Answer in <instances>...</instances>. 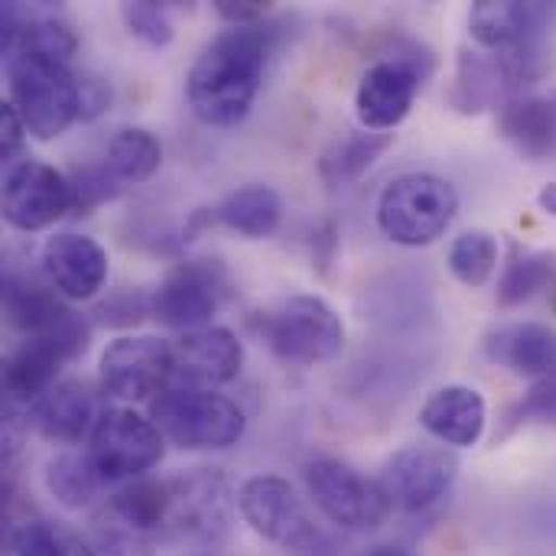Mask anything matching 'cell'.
Returning <instances> with one entry per match:
<instances>
[{
  "label": "cell",
  "mask_w": 556,
  "mask_h": 556,
  "mask_svg": "<svg viewBox=\"0 0 556 556\" xmlns=\"http://www.w3.org/2000/svg\"><path fill=\"white\" fill-rule=\"evenodd\" d=\"M270 36L264 23L228 26L199 52L186 75V101L202 124L235 127L251 114L264 85Z\"/></svg>",
  "instance_id": "obj_1"
},
{
  "label": "cell",
  "mask_w": 556,
  "mask_h": 556,
  "mask_svg": "<svg viewBox=\"0 0 556 556\" xmlns=\"http://www.w3.org/2000/svg\"><path fill=\"white\" fill-rule=\"evenodd\" d=\"M10 104L23 117L29 137L55 140L81 117V85L68 62L42 52L3 55Z\"/></svg>",
  "instance_id": "obj_2"
},
{
  "label": "cell",
  "mask_w": 556,
  "mask_h": 556,
  "mask_svg": "<svg viewBox=\"0 0 556 556\" xmlns=\"http://www.w3.org/2000/svg\"><path fill=\"white\" fill-rule=\"evenodd\" d=\"M169 479H137L108 495L91 518V547L98 556H153L169 544Z\"/></svg>",
  "instance_id": "obj_3"
},
{
  "label": "cell",
  "mask_w": 556,
  "mask_h": 556,
  "mask_svg": "<svg viewBox=\"0 0 556 556\" xmlns=\"http://www.w3.org/2000/svg\"><path fill=\"white\" fill-rule=\"evenodd\" d=\"M150 420L173 446L192 453L231 450L248 430V417L231 397L186 384L166 388L156 401H150Z\"/></svg>",
  "instance_id": "obj_4"
},
{
  "label": "cell",
  "mask_w": 556,
  "mask_h": 556,
  "mask_svg": "<svg viewBox=\"0 0 556 556\" xmlns=\"http://www.w3.org/2000/svg\"><path fill=\"white\" fill-rule=\"evenodd\" d=\"M459 212V192L437 173H404L378 199V228L401 248L440 241Z\"/></svg>",
  "instance_id": "obj_5"
},
{
  "label": "cell",
  "mask_w": 556,
  "mask_h": 556,
  "mask_svg": "<svg viewBox=\"0 0 556 556\" xmlns=\"http://www.w3.org/2000/svg\"><path fill=\"white\" fill-rule=\"evenodd\" d=\"M257 332L280 362L303 368L336 362L345 349L342 316L316 293H293L261 313Z\"/></svg>",
  "instance_id": "obj_6"
},
{
  "label": "cell",
  "mask_w": 556,
  "mask_h": 556,
  "mask_svg": "<svg viewBox=\"0 0 556 556\" xmlns=\"http://www.w3.org/2000/svg\"><path fill=\"white\" fill-rule=\"evenodd\" d=\"M303 485L319 515L342 531H375L394 508L378 479H368L352 463L329 453H316L303 463Z\"/></svg>",
  "instance_id": "obj_7"
},
{
  "label": "cell",
  "mask_w": 556,
  "mask_h": 556,
  "mask_svg": "<svg viewBox=\"0 0 556 556\" xmlns=\"http://www.w3.org/2000/svg\"><path fill=\"white\" fill-rule=\"evenodd\" d=\"M241 521L264 541L293 554H326L329 538L296 489L280 476H251L238 489Z\"/></svg>",
  "instance_id": "obj_8"
},
{
  "label": "cell",
  "mask_w": 556,
  "mask_h": 556,
  "mask_svg": "<svg viewBox=\"0 0 556 556\" xmlns=\"http://www.w3.org/2000/svg\"><path fill=\"white\" fill-rule=\"evenodd\" d=\"M163 446L166 437L150 417L134 407H108L88 437V459L104 485L137 482L160 466Z\"/></svg>",
  "instance_id": "obj_9"
},
{
  "label": "cell",
  "mask_w": 556,
  "mask_h": 556,
  "mask_svg": "<svg viewBox=\"0 0 556 556\" xmlns=\"http://www.w3.org/2000/svg\"><path fill=\"white\" fill-rule=\"evenodd\" d=\"M169 544L215 547L228 541L238 515V489L222 469H192L169 479Z\"/></svg>",
  "instance_id": "obj_10"
},
{
  "label": "cell",
  "mask_w": 556,
  "mask_h": 556,
  "mask_svg": "<svg viewBox=\"0 0 556 556\" xmlns=\"http://www.w3.org/2000/svg\"><path fill=\"white\" fill-rule=\"evenodd\" d=\"M176 378L173 345L160 336H121L98 362V388L117 407L156 401Z\"/></svg>",
  "instance_id": "obj_11"
},
{
  "label": "cell",
  "mask_w": 556,
  "mask_h": 556,
  "mask_svg": "<svg viewBox=\"0 0 556 556\" xmlns=\"http://www.w3.org/2000/svg\"><path fill=\"white\" fill-rule=\"evenodd\" d=\"M228 293H231V277L225 264L208 261V257H192V261L176 264L163 277V283L153 293L150 309L163 326L186 336V332L212 326Z\"/></svg>",
  "instance_id": "obj_12"
},
{
  "label": "cell",
  "mask_w": 556,
  "mask_h": 556,
  "mask_svg": "<svg viewBox=\"0 0 556 556\" xmlns=\"http://www.w3.org/2000/svg\"><path fill=\"white\" fill-rule=\"evenodd\" d=\"M88 345V323L72 313L62 326H55L46 336L26 339L16 345L3 362V394L7 404L33 407L55 381L59 368L72 358H78Z\"/></svg>",
  "instance_id": "obj_13"
},
{
  "label": "cell",
  "mask_w": 556,
  "mask_h": 556,
  "mask_svg": "<svg viewBox=\"0 0 556 556\" xmlns=\"http://www.w3.org/2000/svg\"><path fill=\"white\" fill-rule=\"evenodd\" d=\"M0 212L16 231H46L72 212V182L42 160H16L3 169Z\"/></svg>",
  "instance_id": "obj_14"
},
{
  "label": "cell",
  "mask_w": 556,
  "mask_h": 556,
  "mask_svg": "<svg viewBox=\"0 0 556 556\" xmlns=\"http://www.w3.org/2000/svg\"><path fill=\"white\" fill-rule=\"evenodd\" d=\"M456 479H459V459L446 446H430V443H410L397 450L378 476L391 505L410 515L440 505L453 492Z\"/></svg>",
  "instance_id": "obj_15"
},
{
  "label": "cell",
  "mask_w": 556,
  "mask_h": 556,
  "mask_svg": "<svg viewBox=\"0 0 556 556\" xmlns=\"http://www.w3.org/2000/svg\"><path fill=\"white\" fill-rule=\"evenodd\" d=\"M556 20L547 0H479L469 10V33L485 52H511L544 42Z\"/></svg>",
  "instance_id": "obj_16"
},
{
  "label": "cell",
  "mask_w": 556,
  "mask_h": 556,
  "mask_svg": "<svg viewBox=\"0 0 556 556\" xmlns=\"http://www.w3.org/2000/svg\"><path fill=\"white\" fill-rule=\"evenodd\" d=\"M420 85H424V78L397 59L371 62L355 91V117H358L362 130L391 134L394 127H401L414 108Z\"/></svg>",
  "instance_id": "obj_17"
},
{
  "label": "cell",
  "mask_w": 556,
  "mask_h": 556,
  "mask_svg": "<svg viewBox=\"0 0 556 556\" xmlns=\"http://www.w3.org/2000/svg\"><path fill=\"white\" fill-rule=\"evenodd\" d=\"M42 274L65 300H94L108 283V251L88 235L55 231L42 244Z\"/></svg>",
  "instance_id": "obj_18"
},
{
  "label": "cell",
  "mask_w": 556,
  "mask_h": 556,
  "mask_svg": "<svg viewBox=\"0 0 556 556\" xmlns=\"http://www.w3.org/2000/svg\"><path fill=\"white\" fill-rule=\"evenodd\" d=\"M176 358V381L186 388H222L241 375L244 365V345L241 339L225 326H205L195 332L179 336L173 345Z\"/></svg>",
  "instance_id": "obj_19"
},
{
  "label": "cell",
  "mask_w": 556,
  "mask_h": 556,
  "mask_svg": "<svg viewBox=\"0 0 556 556\" xmlns=\"http://www.w3.org/2000/svg\"><path fill=\"white\" fill-rule=\"evenodd\" d=\"M98 401L88 381L68 378L52 384L33 407H29V420L39 430L42 440L59 443V446H75L85 437H91L94 424H98Z\"/></svg>",
  "instance_id": "obj_20"
},
{
  "label": "cell",
  "mask_w": 556,
  "mask_h": 556,
  "mask_svg": "<svg viewBox=\"0 0 556 556\" xmlns=\"http://www.w3.org/2000/svg\"><path fill=\"white\" fill-rule=\"evenodd\" d=\"M489 424L485 397L469 384L437 388L420 407V427L453 450H469L482 440Z\"/></svg>",
  "instance_id": "obj_21"
},
{
  "label": "cell",
  "mask_w": 556,
  "mask_h": 556,
  "mask_svg": "<svg viewBox=\"0 0 556 556\" xmlns=\"http://www.w3.org/2000/svg\"><path fill=\"white\" fill-rule=\"evenodd\" d=\"M482 352L515 378H544L556 371V332L541 323H508L485 336Z\"/></svg>",
  "instance_id": "obj_22"
},
{
  "label": "cell",
  "mask_w": 556,
  "mask_h": 556,
  "mask_svg": "<svg viewBox=\"0 0 556 556\" xmlns=\"http://www.w3.org/2000/svg\"><path fill=\"white\" fill-rule=\"evenodd\" d=\"M511 98H518L508 65L502 52L485 49H463L456 62V78L450 88V104L459 114H482L492 108H505Z\"/></svg>",
  "instance_id": "obj_23"
},
{
  "label": "cell",
  "mask_w": 556,
  "mask_h": 556,
  "mask_svg": "<svg viewBox=\"0 0 556 556\" xmlns=\"http://www.w3.org/2000/svg\"><path fill=\"white\" fill-rule=\"evenodd\" d=\"M68 316L72 309L65 306V296H59V290L49 280L42 283L33 274L16 270L3 274V319L13 332L36 339L62 326Z\"/></svg>",
  "instance_id": "obj_24"
},
{
  "label": "cell",
  "mask_w": 556,
  "mask_h": 556,
  "mask_svg": "<svg viewBox=\"0 0 556 556\" xmlns=\"http://www.w3.org/2000/svg\"><path fill=\"white\" fill-rule=\"evenodd\" d=\"M502 137L531 163L556 156V98L521 94L498 111Z\"/></svg>",
  "instance_id": "obj_25"
},
{
  "label": "cell",
  "mask_w": 556,
  "mask_h": 556,
  "mask_svg": "<svg viewBox=\"0 0 556 556\" xmlns=\"http://www.w3.org/2000/svg\"><path fill=\"white\" fill-rule=\"evenodd\" d=\"M212 222L225 225L228 231H235L248 241H264L283 222V199L274 186L248 182V186L231 189L212 208Z\"/></svg>",
  "instance_id": "obj_26"
},
{
  "label": "cell",
  "mask_w": 556,
  "mask_h": 556,
  "mask_svg": "<svg viewBox=\"0 0 556 556\" xmlns=\"http://www.w3.org/2000/svg\"><path fill=\"white\" fill-rule=\"evenodd\" d=\"M101 166L111 173V179L121 189L124 186H140V182L153 179L156 169L163 166V143L147 127H121L108 140Z\"/></svg>",
  "instance_id": "obj_27"
},
{
  "label": "cell",
  "mask_w": 556,
  "mask_h": 556,
  "mask_svg": "<svg viewBox=\"0 0 556 556\" xmlns=\"http://www.w3.org/2000/svg\"><path fill=\"white\" fill-rule=\"evenodd\" d=\"M394 147V134L381 130H355L336 140L323 160H319V176L326 186H349L358 182L388 150Z\"/></svg>",
  "instance_id": "obj_28"
},
{
  "label": "cell",
  "mask_w": 556,
  "mask_h": 556,
  "mask_svg": "<svg viewBox=\"0 0 556 556\" xmlns=\"http://www.w3.org/2000/svg\"><path fill=\"white\" fill-rule=\"evenodd\" d=\"M7 556H98L91 541L52 518L16 521L7 534Z\"/></svg>",
  "instance_id": "obj_29"
},
{
  "label": "cell",
  "mask_w": 556,
  "mask_h": 556,
  "mask_svg": "<svg viewBox=\"0 0 556 556\" xmlns=\"http://www.w3.org/2000/svg\"><path fill=\"white\" fill-rule=\"evenodd\" d=\"M42 482H46V492H49L62 508H68V511L88 508V505L101 495V489H104L101 476L94 472V466H91V459H88V453H72V450L55 453V456L46 463Z\"/></svg>",
  "instance_id": "obj_30"
},
{
  "label": "cell",
  "mask_w": 556,
  "mask_h": 556,
  "mask_svg": "<svg viewBox=\"0 0 556 556\" xmlns=\"http://www.w3.org/2000/svg\"><path fill=\"white\" fill-rule=\"evenodd\" d=\"M556 274V254L547 251H521L515 248L511 261L505 264L502 277H498V290L495 300L502 309H515L525 306L528 300H534L541 290L551 287Z\"/></svg>",
  "instance_id": "obj_31"
},
{
  "label": "cell",
  "mask_w": 556,
  "mask_h": 556,
  "mask_svg": "<svg viewBox=\"0 0 556 556\" xmlns=\"http://www.w3.org/2000/svg\"><path fill=\"white\" fill-rule=\"evenodd\" d=\"M453 277L469 287V290H479L492 280V274L498 270V241L495 235L489 231H463L453 248H450V257H446Z\"/></svg>",
  "instance_id": "obj_32"
},
{
  "label": "cell",
  "mask_w": 556,
  "mask_h": 556,
  "mask_svg": "<svg viewBox=\"0 0 556 556\" xmlns=\"http://www.w3.org/2000/svg\"><path fill=\"white\" fill-rule=\"evenodd\" d=\"M121 20L150 49H163L176 36L169 10L163 3H156V0H127V3H121Z\"/></svg>",
  "instance_id": "obj_33"
},
{
  "label": "cell",
  "mask_w": 556,
  "mask_h": 556,
  "mask_svg": "<svg viewBox=\"0 0 556 556\" xmlns=\"http://www.w3.org/2000/svg\"><path fill=\"white\" fill-rule=\"evenodd\" d=\"M68 182H72V212H78V215H88L91 208L117 199V192H121V186L111 179V173L101 163L78 166L68 176Z\"/></svg>",
  "instance_id": "obj_34"
},
{
  "label": "cell",
  "mask_w": 556,
  "mask_h": 556,
  "mask_svg": "<svg viewBox=\"0 0 556 556\" xmlns=\"http://www.w3.org/2000/svg\"><path fill=\"white\" fill-rule=\"evenodd\" d=\"M508 420H525V424H556V371L538 378L528 394L511 407Z\"/></svg>",
  "instance_id": "obj_35"
},
{
  "label": "cell",
  "mask_w": 556,
  "mask_h": 556,
  "mask_svg": "<svg viewBox=\"0 0 556 556\" xmlns=\"http://www.w3.org/2000/svg\"><path fill=\"white\" fill-rule=\"evenodd\" d=\"M26 124L23 117L16 114V108L10 101L0 104V156H3V166L16 163L20 153H23V143H26Z\"/></svg>",
  "instance_id": "obj_36"
},
{
  "label": "cell",
  "mask_w": 556,
  "mask_h": 556,
  "mask_svg": "<svg viewBox=\"0 0 556 556\" xmlns=\"http://www.w3.org/2000/svg\"><path fill=\"white\" fill-rule=\"evenodd\" d=\"M215 13L228 26H254V23H264V16L270 13V3H264V0H215Z\"/></svg>",
  "instance_id": "obj_37"
},
{
  "label": "cell",
  "mask_w": 556,
  "mask_h": 556,
  "mask_svg": "<svg viewBox=\"0 0 556 556\" xmlns=\"http://www.w3.org/2000/svg\"><path fill=\"white\" fill-rule=\"evenodd\" d=\"M81 85V121H91L98 114H104V108L111 104V88L101 78H78Z\"/></svg>",
  "instance_id": "obj_38"
},
{
  "label": "cell",
  "mask_w": 556,
  "mask_h": 556,
  "mask_svg": "<svg viewBox=\"0 0 556 556\" xmlns=\"http://www.w3.org/2000/svg\"><path fill=\"white\" fill-rule=\"evenodd\" d=\"M538 205H541L547 215H554L556 218V182H547V186L538 192Z\"/></svg>",
  "instance_id": "obj_39"
},
{
  "label": "cell",
  "mask_w": 556,
  "mask_h": 556,
  "mask_svg": "<svg viewBox=\"0 0 556 556\" xmlns=\"http://www.w3.org/2000/svg\"><path fill=\"white\" fill-rule=\"evenodd\" d=\"M368 556H414V554H407V551H397V547H378V551H371Z\"/></svg>",
  "instance_id": "obj_40"
}]
</instances>
